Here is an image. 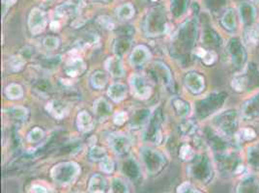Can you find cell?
<instances>
[{"instance_id": "obj_49", "label": "cell", "mask_w": 259, "mask_h": 193, "mask_svg": "<svg viewBox=\"0 0 259 193\" xmlns=\"http://www.w3.org/2000/svg\"><path fill=\"white\" fill-rule=\"evenodd\" d=\"M50 27L52 29V31H58L59 28H60V24L59 22H56V21H52L50 25Z\"/></svg>"}, {"instance_id": "obj_9", "label": "cell", "mask_w": 259, "mask_h": 193, "mask_svg": "<svg viewBox=\"0 0 259 193\" xmlns=\"http://www.w3.org/2000/svg\"><path fill=\"white\" fill-rule=\"evenodd\" d=\"M227 52L229 53L235 67L241 69L246 60V52L241 41L238 39H233L232 41H230Z\"/></svg>"}, {"instance_id": "obj_20", "label": "cell", "mask_w": 259, "mask_h": 193, "mask_svg": "<svg viewBox=\"0 0 259 193\" xmlns=\"http://www.w3.org/2000/svg\"><path fill=\"white\" fill-rule=\"evenodd\" d=\"M240 17L242 23L246 25V27L253 26V23L256 18L255 8L248 3H243L240 6Z\"/></svg>"}, {"instance_id": "obj_41", "label": "cell", "mask_w": 259, "mask_h": 193, "mask_svg": "<svg viewBox=\"0 0 259 193\" xmlns=\"http://www.w3.org/2000/svg\"><path fill=\"white\" fill-rule=\"evenodd\" d=\"M248 160L255 167H259V147L252 146L248 148Z\"/></svg>"}, {"instance_id": "obj_18", "label": "cell", "mask_w": 259, "mask_h": 193, "mask_svg": "<svg viewBox=\"0 0 259 193\" xmlns=\"http://www.w3.org/2000/svg\"><path fill=\"white\" fill-rule=\"evenodd\" d=\"M241 113L246 119L259 118V94L244 104L241 109Z\"/></svg>"}, {"instance_id": "obj_39", "label": "cell", "mask_w": 259, "mask_h": 193, "mask_svg": "<svg viewBox=\"0 0 259 193\" xmlns=\"http://www.w3.org/2000/svg\"><path fill=\"white\" fill-rule=\"evenodd\" d=\"M43 44L48 51H55L60 46V40L55 36H48L44 39Z\"/></svg>"}, {"instance_id": "obj_42", "label": "cell", "mask_w": 259, "mask_h": 193, "mask_svg": "<svg viewBox=\"0 0 259 193\" xmlns=\"http://www.w3.org/2000/svg\"><path fill=\"white\" fill-rule=\"evenodd\" d=\"M196 125L192 121H186L181 125V131L185 135H192L196 131Z\"/></svg>"}, {"instance_id": "obj_7", "label": "cell", "mask_w": 259, "mask_h": 193, "mask_svg": "<svg viewBox=\"0 0 259 193\" xmlns=\"http://www.w3.org/2000/svg\"><path fill=\"white\" fill-rule=\"evenodd\" d=\"M107 142L111 150L117 154H125L131 148V139L123 133L112 132L108 135Z\"/></svg>"}, {"instance_id": "obj_29", "label": "cell", "mask_w": 259, "mask_h": 193, "mask_svg": "<svg viewBox=\"0 0 259 193\" xmlns=\"http://www.w3.org/2000/svg\"><path fill=\"white\" fill-rule=\"evenodd\" d=\"M77 11L78 9L73 3H65L55 9V15L58 18H69L77 14Z\"/></svg>"}, {"instance_id": "obj_25", "label": "cell", "mask_w": 259, "mask_h": 193, "mask_svg": "<svg viewBox=\"0 0 259 193\" xmlns=\"http://www.w3.org/2000/svg\"><path fill=\"white\" fill-rule=\"evenodd\" d=\"M221 25L225 29H227L229 31H232L236 28L237 17H236V13L233 9H229L223 14V16L221 18Z\"/></svg>"}, {"instance_id": "obj_6", "label": "cell", "mask_w": 259, "mask_h": 193, "mask_svg": "<svg viewBox=\"0 0 259 193\" xmlns=\"http://www.w3.org/2000/svg\"><path fill=\"white\" fill-rule=\"evenodd\" d=\"M28 28L32 35H38L44 32L48 26V18L46 13L39 8H33L28 16Z\"/></svg>"}, {"instance_id": "obj_35", "label": "cell", "mask_w": 259, "mask_h": 193, "mask_svg": "<svg viewBox=\"0 0 259 193\" xmlns=\"http://www.w3.org/2000/svg\"><path fill=\"white\" fill-rule=\"evenodd\" d=\"M8 63H9V68L12 71L19 72L24 68V66L26 64V60L21 55H15V56H11L9 58Z\"/></svg>"}, {"instance_id": "obj_47", "label": "cell", "mask_w": 259, "mask_h": 193, "mask_svg": "<svg viewBox=\"0 0 259 193\" xmlns=\"http://www.w3.org/2000/svg\"><path fill=\"white\" fill-rule=\"evenodd\" d=\"M17 0H3L2 2V8H3V17H5V15L8 12V10L13 7L16 4Z\"/></svg>"}, {"instance_id": "obj_13", "label": "cell", "mask_w": 259, "mask_h": 193, "mask_svg": "<svg viewBox=\"0 0 259 193\" xmlns=\"http://www.w3.org/2000/svg\"><path fill=\"white\" fill-rule=\"evenodd\" d=\"M46 110L53 118L57 120H62L68 115L70 111V106L59 100H52L47 103Z\"/></svg>"}, {"instance_id": "obj_1", "label": "cell", "mask_w": 259, "mask_h": 193, "mask_svg": "<svg viewBox=\"0 0 259 193\" xmlns=\"http://www.w3.org/2000/svg\"><path fill=\"white\" fill-rule=\"evenodd\" d=\"M80 167L75 161H65L56 164L51 171V177L54 182L60 185H68L78 178Z\"/></svg>"}, {"instance_id": "obj_5", "label": "cell", "mask_w": 259, "mask_h": 193, "mask_svg": "<svg viewBox=\"0 0 259 193\" xmlns=\"http://www.w3.org/2000/svg\"><path fill=\"white\" fill-rule=\"evenodd\" d=\"M133 95L140 100H147L152 95V87L146 77L135 74L130 78Z\"/></svg>"}, {"instance_id": "obj_30", "label": "cell", "mask_w": 259, "mask_h": 193, "mask_svg": "<svg viewBox=\"0 0 259 193\" xmlns=\"http://www.w3.org/2000/svg\"><path fill=\"white\" fill-rule=\"evenodd\" d=\"M108 193H130L129 185L121 178H113Z\"/></svg>"}, {"instance_id": "obj_23", "label": "cell", "mask_w": 259, "mask_h": 193, "mask_svg": "<svg viewBox=\"0 0 259 193\" xmlns=\"http://www.w3.org/2000/svg\"><path fill=\"white\" fill-rule=\"evenodd\" d=\"M90 81L93 88L101 90L105 87L108 82V74L103 71H97L92 75Z\"/></svg>"}, {"instance_id": "obj_12", "label": "cell", "mask_w": 259, "mask_h": 193, "mask_svg": "<svg viewBox=\"0 0 259 193\" xmlns=\"http://www.w3.org/2000/svg\"><path fill=\"white\" fill-rule=\"evenodd\" d=\"M151 58V52L149 49L143 45L137 46L131 54L130 62L134 67H142Z\"/></svg>"}, {"instance_id": "obj_16", "label": "cell", "mask_w": 259, "mask_h": 193, "mask_svg": "<svg viewBox=\"0 0 259 193\" xmlns=\"http://www.w3.org/2000/svg\"><path fill=\"white\" fill-rule=\"evenodd\" d=\"M93 111H94V114L96 116V118L100 122H104L110 116V113L112 111V107L106 100H104L103 98H100L94 102Z\"/></svg>"}, {"instance_id": "obj_43", "label": "cell", "mask_w": 259, "mask_h": 193, "mask_svg": "<svg viewBox=\"0 0 259 193\" xmlns=\"http://www.w3.org/2000/svg\"><path fill=\"white\" fill-rule=\"evenodd\" d=\"M128 120V114L125 111H119L113 117V122L116 126H122Z\"/></svg>"}, {"instance_id": "obj_17", "label": "cell", "mask_w": 259, "mask_h": 193, "mask_svg": "<svg viewBox=\"0 0 259 193\" xmlns=\"http://www.w3.org/2000/svg\"><path fill=\"white\" fill-rule=\"evenodd\" d=\"M104 68L111 77L119 78L122 77L125 74L124 67L119 57H108L104 62Z\"/></svg>"}, {"instance_id": "obj_46", "label": "cell", "mask_w": 259, "mask_h": 193, "mask_svg": "<svg viewBox=\"0 0 259 193\" xmlns=\"http://www.w3.org/2000/svg\"><path fill=\"white\" fill-rule=\"evenodd\" d=\"M178 193H201L195 189L194 186L188 182H184L178 187Z\"/></svg>"}, {"instance_id": "obj_14", "label": "cell", "mask_w": 259, "mask_h": 193, "mask_svg": "<svg viewBox=\"0 0 259 193\" xmlns=\"http://www.w3.org/2000/svg\"><path fill=\"white\" fill-rule=\"evenodd\" d=\"M86 70V64L79 56L71 57L65 67V73L68 77H77L82 75Z\"/></svg>"}, {"instance_id": "obj_48", "label": "cell", "mask_w": 259, "mask_h": 193, "mask_svg": "<svg viewBox=\"0 0 259 193\" xmlns=\"http://www.w3.org/2000/svg\"><path fill=\"white\" fill-rule=\"evenodd\" d=\"M30 193H48V190L45 186L40 184H33L31 187Z\"/></svg>"}, {"instance_id": "obj_40", "label": "cell", "mask_w": 259, "mask_h": 193, "mask_svg": "<svg viewBox=\"0 0 259 193\" xmlns=\"http://www.w3.org/2000/svg\"><path fill=\"white\" fill-rule=\"evenodd\" d=\"M100 169L105 173L110 174L114 170V162L111 158H109L107 155L100 161Z\"/></svg>"}, {"instance_id": "obj_34", "label": "cell", "mask_w": 259, "mask_h": 193, "mask_svg": "<svg viewBox=\"0 0 259 193\" xmlns=\"http://www.w3.org/2000/svg\"><path fill=\"white\" fill-rule=\"evenodd\" d=\"M245 38L246 43L249 44H255L259 40V26H250L246 27Z\"/></svg>"}, {"instance_id": "obj_28", "label": "cell", "mask_w": 259, "mask_h": 193, "mask_svg": "<svg viewBox=\"0 0 259 193\" xmlns=\"http://www.w3.org/2000/svg\"><path fill=\"white\" fill-rule=\"evenodd\" d=\"M172 103H173V107L178 115L183 118L189 116L191 112V106L189 103H187L186 101L182 100L180 98H175V99H173Z\"/></svg>"}, {"instance_id": "obj_10", "label": "cell", "mask_w": 259, "mask_h": 193, "mask_svg": "<svg viewBox=\"0 0 259 193\" xmlns=\"http://www.w3.org/2000/svg\"><path fill=\"white\" fill-rule=\"evenodd\" d=\"M189 171L194 179L202 180V181L207 180L210 178V174H211V168L207 158L204 156H201L198 159H196L194 164L190 166Z\"/></svg>"}, {"instance_id": "obj_50", "label": "cell", "mask_w": 259, "mask_h": 193, "mask_svg": "<svg viewBox=\"0 0 259 193\" xmlns=\"http://www.w3.org/2000/svg\"><path fill=\"white\" fill-rule=\"evenodd\" d=\"M151 1H157V0H151Z\"/></svg>"}, {"instance_id": "obj_36", "label": "cell", "mask_w": 259, "mask_h": 193, "mask_svg": "<svg viewBox=\"0 0 259 193\" xmlns=\"http://www.w3.org/2000/svg\"><path fill=\"white\" fill-rule=\"evenodd\" d=\"M194 150L192 148L191 145L189 144H184L182 145L179 151V156L182 160L184 161H191L194 158Z\"/></svg>"}, {"instance_id": "obj_2", "label": "cell", "mask_w": 259, "mask_h": 193, "mask_svg": "<svg viewBox=\"0 0 259 193\" xmlns=\"http://www.w3.org/2000/svg\"><path fill=\"white\" fill-rule=\"evenodd\" d=\"M168 22L166 14L159 8L152 9L145 21V30L149 36H160L167 32Z\"/></svg>"}, {"instance_id": "obj_22", "label": "cell", "mask_w": 259, "mask_h": 193, "mask_svg": "<svg viewBox=\"0 0 259 193\" xmlns=\"http://www.w3.org/2000/svg\"><path fill=\"white\" fill-rule=\"evenodd\" d=\"M77 127L81 132H89L94 128V121L87 111H80L77 116Z\"/></svg>"}, {"instance_id": "obj_3", "label": "cell", "mask_w": 259, "mask_h": 193, "mask_svg": "<svg viewBox=\"0 0 259 193\" xmlns=\"http://www.w3.org/2000/svg\"><path fill=\"white\" fill-rule=\"evenodd\" d=\"M214 125L220 135L224 137L235 136L238 129V117L236 111L229 110L217 116Z\"/></svg>"}, {"instance_id": "obj_32", "label": "cell", "mask_w": 259, "mask_h": 193, "mask_svg": "<svg viewBox=\"0 0 259 193\" xmlns=\"http://www.w3.org/2000/svg\"><path fill=\"white\" fill-rule=\"evenodd\" d=\"M45 136H46L45 131L39 127H36L28 132L26 136V140L31 144H37L42 141L45 138Z\"/></svg>"}, {"instance_id": "obj_11", "label": "cell", "mask_w": 259, "mask_h": 193, "mask_svg": "<svg viewBox=\"0 0 259 193\" xmlns=\"http://www.w3.org/2000/svg\"><path fill=\"white\" fill-rule=\"evenodd\" d=\"M184 84L186 88L194 95L200 94L205 88L204 77L197 73H189L184 77Z\"/></svg>"}, {"instance_id": "obj_19", "label": "cell", "mask_w": 259, "mask_h": 193, "mask_svg": "<svg viewBox=\"0 0 259 193\" xmlns=\"http://www.w3.org/2000/svg\"><path fill=\"white\" fill-rule=\"evenodd\" d=\"M127 86L122 82L112 83L107 90V96L114 102L120 103L127 97Z\"/></svg>"}, {"instance_id": "obj_38", "label": "cell", "mask_w": 259, "mask_h": 193, "mask_svg": "<svg viewBox=\"0 0 259 193\" xmlns=\"http://www.w3.org/2000/svg\"><path fill=\"white\" fill-rule=\"evenodd\" d=\"M10 113L16 120L25 121L28 116V110L25 106L18 105V106H14L10 109Z\"/></svg>"}, {"instance_id": "obj_51", "label": "cell", "mask_w": 259, "mask_h": 193, "mask_svg": "<svg viewBox=\"0 0 259 193\" xmlns=\"http://www.w3.org/2000/svg\"><path fill=\"white\" fill-rule=\"evenodd\" d=\"M254 1H258L259 2V0H254Z\"/></svg>"}, {"instance_id": "obj_33", "label": "cell", "mask_w": 259, "mask_h": 193, "mask_svg": "<svg viewBox=\"0 0 259 193\" xmlns=\"http://www.w3.org/2000/svg\"><path fill=\"white\" fill-rule=\"evenodd\" d=\"M255 136H256L255 131L253 129H248V128L240 129L236 133V138L240 143L245 141H251L252 139L255 138Z\"/></svg>"}, {"instance_id": "obj_31", "label": "cell", "mask_w": 259, "mask_h": 193, "mask_svg": "<svg viewBox=\"0 0 259 193\" xmlns=\"http://www.w3.org/2000/svg\"><path fill=\"white\" fill-rule=\"evenodd\" d=\"M117 18L121 21H128L135 16V8L131 3L119 6L116 10Z\"/></svg>"}, {"instance_id": "obj_27", "label": "cell", "mask_w": 259, "mask_h": 193, "mask_svg": "<svg viewBox=\"0 0 259 193\" xmlns=\"http://www.w3.org/2000/svg\"><path fill=\"white\" fill-rule=\"evenodd\" d=\"M5 95L9 100L16 101L24 97V89L20 84L11 83L5 89Z\"/></svg>"}, {"instance_id": "obj_21", "label": "cell", "mask_w": 259, "mask_h": 193, "mask_svg": "<svg viewBox=\"0 0 259 193\" xmlns=\"http://www.w3.org/2000/svg\"><path fill=\"white\" fill-rule=\"evenodd\" d=\"M107 188V181L103 175L95 174L91 177L88 184L90 193H104Z\"/></svg>"}, {"instance_id": "obj_4", "label": "cell", "mask_w": 259, "mask_h": 193, "mask_svg": "<svg viewBox=\"0 0 259 193\" xmlns=\"http://www.w3.org/2000/svg\"><path fill=\"white\" fill-rule=\"evenodd\" d=\"M141 156L147 173L150 175L158 174L166 164L165 155L161 152L148 147H143L141 150Z\"/></svg>"}, {"instance_id": "obj_8", "label": "cell", "mask_w": 259, "mask_h": 193, "mask_svg": "<svg viewBox=\"0 0 259 193\" xmlns=\"http://www.w3.org/2000/svg\"><path fill=\"white\" fill-rule=\"evenodd\" d=\"M161 124H162V114L160 111H155L151 119L148 121V128L144 133V136L147 140L159 144L162 140L161 132Z\"/></svg>"}, {"instance_id": "obj_26", "label": "cell", "mask_w": 259, "mask_h": 193, "mask_svg": "<svg viewBox=\"0 0 259 193\" xmlns=\"http://www.w3.org/2000/svg\"><path fill=\"white\" fill-rule=\"evenodd\" d=\"M149 117H150V111H148L147 109L137 110L131 120V127L140 128L145 122L149 121Z\"/></svg>"}, {"instance_id": "obj_37", "label": "cell", "mask_w": 259, "mask_h": 193, "mask_svg": "<svg viewBox=\"0 0 259 193\" xmlns=\"http://www.w3.org/2000/svg\"><path fill=\"white\" fill-rule=\"evenodd\" d=\"M106 156L105 149L101 146H93L89 152V157L93 161H101Z\"/></svg>"}, {"instance_id": "obj_44", "label": "cell", "mask_w": 259, "mask_h": 193, "mask_svg": "<svg viewBox=\"0 0 259 193\" xmlns=\"http://www.w3.org/2000/svg\"><path fill=\"white\" fill-rule=\"evenodd\" d=\"M201 60L205 65L214 64L217 60V54H216V52H213V51H207L205 56Z\"/></svg>"}, {"instance_id": "obj_15", "label": "cell", "mask_w": 259, "mask_h": 193, "mask_svg": "<svg viewBox=\"0 0 259 193\" xmlns=\"http://www.w3.org/2000/svg\"><path fill=\"white\" fill-rule=\"evenodd\" d=\"M153 69H154L157 78L163 83L164 86L169 88L173 83V79H172V76H171L170 70L168 68V66L164 64L163 62L156 61L153 65Z\"/></svg>"}, {"instance_id": "obj_24", "label": "cell", "mask_w": 259, "mask_h": 193, "mask_svg": "<svg viewBox=\"0 0 259 193\" xmlns=\"http://www.w3.org/2000/svg\"><path fill=\"white\" fill-rule=\"evenodd\" d=\"M130 47H131V40L128 37H120L117 39L113 46L115 55L117 57L121 58L128 52Z\"/></svg>"}, {"instance_id": "obj_45", "label": "cell", "mask_w": 259, "mask_h": 193, "mask_svg": "<svg viewBox=\"0 0 259 193\" xmlns=\"http://www.w3.org/2000/svg\"><path fill=\"white\" fill-rule=\"evenodd\" d=\"M99 23L102 26H104V28L106 29H109V30H112L114 28V23L111 21L110 18L106 17V16H103V17H100L99 18Z\"/></svg>"}]
</instances>
